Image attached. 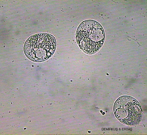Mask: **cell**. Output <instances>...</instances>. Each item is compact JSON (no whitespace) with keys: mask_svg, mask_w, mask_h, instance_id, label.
Wrapping results in <instances>:
<instances>
[{"mask_svg":"<svg viewBox=\"0 0 147 135\" xmlns=\"http://www.w3.org/2000/svg\"><path fill=\"white\" fill-rule=\"evenodd\" d=\"M75 37L80 48L85 53L91 54L96 52L102 47L105 35L99 23L89 19L80 23L77 30Z\"/></svg>","mask_w":147,"mask_h":135,"instance_id":"cell-1","label":"cell"},{"mask_svg":"<svg viewBox=\"0 0 147 135\" xmlns=\"http://www.w3.org/2000/svg\"><path fill=\"white\" fill-rule=\"evenodd\" d=\"M56 46V40L54 36L48 33H40L32 35L27 40L23 50L29 59L39 62L50 58L54 53Z\"/></svg>","mask_w":147,"mask_h":135,"instance_id":"cell-2","label":"cell"},{"mask_svg":"<svg viewBox=\"0 0 147 135\" xmlns=\"http://www.w3.org/2000/svg\"><path fill=\"white\" fill-rule=\"evenodd\" d=\"M113 111L117 119L125 124L134 126L139 124L142 117V111L139 102L128 96L119 97L114 104Z\"/></svg>","mask_w":147,"mask_h":135,"instance_id":"cell-3","label":"cell"}]
</instances>
